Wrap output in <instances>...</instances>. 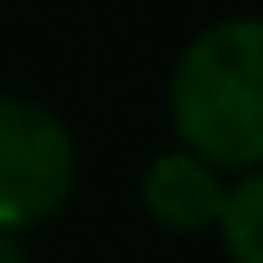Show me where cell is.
<instances>
[{"mask_svg":"<svg viewBox=\"0 0 263 263\" xmlns=\"http://www.w3.org/2000/svg\"><path fill=\"white\" fill-rule=\"evenodd\" d=\"M171 124L181 150L222 176L263 171V21L222 16L201 26L171 67Z\"/></svg>","mask_w":263,"mask_h":263,"instance_id":"cell-1","label":"cell"},{"mask_svg":"<svg viewBox=\"0 0 263 263\" xmlns=\"http://www.w3.org/2000/svg\"><path fill=\"white\" fill-rule=\"evenodd\" d=\"M78 186V140L36 98L0 93V232L52 222Z\"/></svg>","mask_w":263,"mask_h":263,"instance_id":"cell-2","label":"cell"},{"mask_svg":"<svg viewBox=\"0 0 263 263\" xmlns=\"http://www.w3.org/2000/svg\"><path fill=\"white\" fill-rule=\"evenodd\" d=\"M227 176L196 160L191 150H160L145 176H140V206L165 227V232H206L217 222Z\"/></svg>","mask_w":263,"mask_h":263,"instance_id":"cell-3","label":"cell"},{"mask_svg":"<svg viewBox=\"0 0 263 263\" xmlns=\"http://www.w3.org/2000/svg\"><path fill=\"white\" fill-rule=\"evenodd\" d=\"M212 227L222 232V253L232 263H263V171L227 176Z\"/></svg>","mask_w":263,"mask_h":263,"instance_id":"cell-4","label":"cell"},{"mask_svg":"<svg viewBox=\"0 0 263 263\" xmlns=\"http://www.w3.org/2000/svg\"><path fill=\"white\" fill-rule=\"evenodd\" d=\"M0 263H31V253L16 232H0Z\"/></svg>","mask_w":263,"mask_h":263,"instance_id":"cell-5","label":"cell"}]
</instances>
